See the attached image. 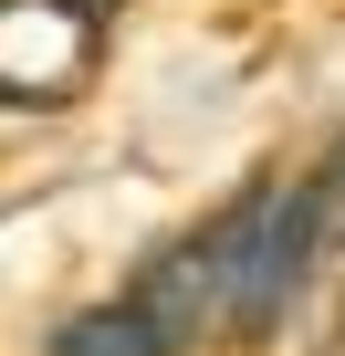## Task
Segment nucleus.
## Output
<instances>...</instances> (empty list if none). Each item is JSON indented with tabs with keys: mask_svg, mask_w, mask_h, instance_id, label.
Wrapping results in <instances>:
<instances>
[{
	"mask_svg": "<svg viewBox=\"0 0 345 356\" xmlns=\"http://www.w3.org/2000/svg\"><path fill=\"white\" fill-rule=\"evenodd\" d=\"M262 210H272V189H241V200H220L199 231H178L126 293L157 314V335L167 346H210V335H241V283H251V241H262Z\"/></svg>",
	"mask_w": 345,
	"mask_h": 356,
	"instance_id": "f257e3e1",
	"label": "nucleus"
},
{
	"mask_svg": "<svg viewBox=\"0 0 345 356\" xmlns=\"http://www.w3.org/2000/svg\"><path fill=\"white\" fill-rule=\"evenodd\" d=\"M335 231H345V147L324 168H303L293 189H272L262 241H251V283H241V335H272L283 325V304L314 283V262H324Z\"/></svg>",
	"mask_w": 345,
	"mask_h": 356,
	"instance_id": "f03ea898",
	"label": "nucleus"
},
{
	"mask_svg": "<svg viewBox=\"0 0 345 356\" xmlns=\"http://www.w3.org/2000/svg\"><path fill=\"white\" fill-rule=\"evenodd\" d=\"M105 63V0H0V105H74Z\"/></svg>",
	"mask_w": 345,
	"mask_h": 356,
	"instance_id": "7ed1b4c3",
	"label": "nucleus"
},
{
	"mask_svg": "<svg viewBox=\"0 0 345 356\" xmlns=\"http://www.w3.org/2000/svg\"><path fill=\"white\" fill-rule=\"evenodd\" d=\"M53 356H178L157 335V314L136 304V293H115V304H94V314H74L63 335H53Z\"/></svg>",
	"mask_w": 345,
	"mask_h": 356,
	"instance_id": "20e7f679",
	"label": "nucleus"
}]
</instances>
